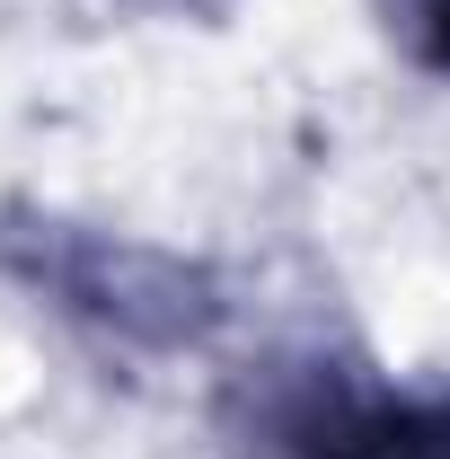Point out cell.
Returning a JSON list of instances; mask_svg holds the SVG:
<instances>
[{
	"instance_id": "6da1fadb",
	"label": "cell",
	"mask_w": 450,
	"mask_h": 459,
	"mask_svg": "<svg viewBox=\"0 0 450 459\" xmlns=\"http://www.w3.org/2000/svg\"><path fill=\"white\" fill-rule=\"evenodd\" d=\"M0 274L45 291L62 318L98 327L107 344H133V353H195L229 318L212 265L151 247V238L62 221V212H0Z\"/></svg>"
},
{
	"instance_id": "7a4b0ae2",
	"label": "cell",
	"mask_w": 450,
	"mask_h": 459,
	"mask_svg": "<svg viewBox=\"0 0 450 459\" xmlns=\"http://www.w3.org/2000/svg\"><path fill=\"white\" fill-rule=\"evenodd\" d=\"M380 18H389V36L424 62V71L450 80V0H380Z\"/></svg>"
},
{
	"instance_id": "3957f363",
	"label": "cell",
	"mask_w": 450,
	"mask_h": 459,
	"mask_svg": "<svg viewBox=\"0 0 450 459\" xmlns=\"http://www.w3.org/2000/svg\"><path fill=\"white\" fill-rule=\"evenodd\" d=\"M133 9H169V18H221L229 0H133Z\"/></svg>"
}]
</instances>
